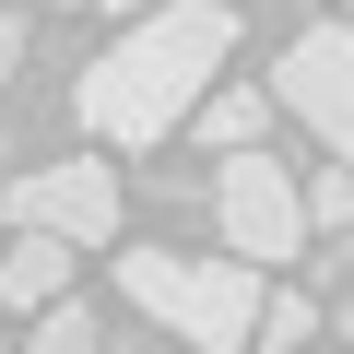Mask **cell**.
I'll list each match as a JSON object with an SVG mask.
<instances>
[{"instance_id":"cell-1","label":"cell","mask_w":354,"mask_h":354,"mask_svg":"<svg viewBox=\"0 0 354 354\" xmlns=\"http://www.w3.org/2000/svg\"><path fill=\"white\" fill-rule=\"evenodd\" d=\"M225 48H236V12H225V0H165V12H142V24H130L83 83H71V106H83L95 142L142 153V142H165L177 118L213 95Z\"/></svg>"},{"instance_id":"cell-2","label":"cell","mask_w":354,"mask_h":354,"mask_svg":"<svg viewBox=\"0 0 354 354\" xmlns=\"http://www.w3.org/2000/svg\"><path fill=\"white\" fill-rule=\"evenodd\" d=\"M118 295L153 319V330H177L189 354H248L260 342V272L248 260H177V248H130L118 260Z\"/></svg>"},{"instance_id":"cell-3","label":"cell","mask_w":354,"mask_h":354,"mask_svg":"<svg viewBox=\"0 0 354 354\" xmlns=\"http://www.w3.org/2000/svg\"><path fill=\"white\" fill-rule=\"evenodd\" d=\"M213 225H225V260H248V272L295 260V248H307L295 165H272V153H225V165H213Z\"/></svg>"},{"instance_id":"cell-4","label":"cell","mask_w":354,"mask_h":354,"mask_svg":"<svg viewBox=\"0 0 354 354\" xmlns=\"http://www.w3.org/2000/svg\"><path fill=\"white\" fill-rule=\"evenodd\" d=\"M0 225H24V236H59V248H106V236H118V165H95V153L24 165L12 189H0Z\"/></svg>"},{"instance_id":"cell-5","label":"cell","mask_w":354,"mask_h":354,"mask_svg":"<svg viewBox=\"0 0 354 354\" xmlns=\"http://www.w3.org/2000/svg\"><path fill=\"white\" fill-rule=\"evenodd\" d=\"M272 106H283V118H307V142L354 165V24H307V36H283Z\"/></svg>"},{"instance_id":"cell-6","label":"cell","mask_w":354,"mask_h":354,"mask_svg":"<svg viewBox=\"0 0 354 354\" xmlns=\"http://www.w3.org/2000/svg\"><path fill=\"white\" fill-rule=\"evenodd\" d=\"M59 295H71V248L12 225V248H0V307H24V319H36V307H59Z\"/></svg>"},{"instance_id":"cell-7","label":"cell","mask_w":354,"mask_h":354,"mask_svg":"<svg viewBox=\"0 0 354 354\" xmlns=\"http://www.w3.org/2000/svg\"><path fill=\"white\" fill-rule=\"evenodd\" d=\"M189 118H201V142H213V153H260V130H272V95H260V83H213Z\"/></svg>"},{"instance_id":"cell-8","label":"cell","mask_w":354,"mask_h":354,"mask_svg":"<svg viewBox=\"0 0 354 354\" xmlns=\"http://www.w3.org/2000/svg\"><path fill=\"white\" fill-rule=\"evenodd\" d=\"M295 201H307V236H354V165H342V153L307 165V177H295Z\"/></svg>"},{"instance_id":"cell-9","label":"cell","mask_w":354,"mask_h":354,"mask_svg":"<svg viewBox=\"0 0 354 354\" xmlns=\"http://www.w3.org/2000/svg\"><path fill=\"white\" fill-rule=\"evenodd\" d=\"M24 354H106V319L59 295V307H36V330H24Z\"/></svg>"},{"instance_id":"cell-10","label":"cell","mask_w":354,"mask_h":354,"mask_svg":"<svg viewBox=\"0 0 354 354\" xmlns=\"http://www.w3.org/2000/svg\"><path fill=\"white\" fill-rule=\"evenodd\" d=\"M319 330V295H260V354H307Z\"/></svg>"},{"instance_id":"cell-11","label":"cell","mask_w":354,"mask_h":354,"mask_svg":"<svg viewBox=\"0 0 354 354\" xmlns=\"http://www.w3.org/2000/svg\"><path fill=\"white\" fill-rule=\"evenodd\" d=\"M319 283H330V319H342V342H354V236H330V260H319Z\"/></svg>"},{"instance_id":"cell-12","label":"cell","mask_w":354,"mask_h":354,"mask_svg":"<svg viewBox=\"0 0 354 354\" xmlns=\"http://www.w3.org/2000/svg\"><path fill=\"white\" fill-rule=\"evenodd\" d=\"M106 12H130V24H142V12H165V0H106Z\"/></svg>"},{"instance_id":"cell-13","label":"cell","mask_w":354,"mask_h":354,"mask_svg":"<svg viewBox=\"0 0 354 354\" xmlns=\"http://www.w3.org/2000/svg\"><path fill=\"white\" fill-rule=\"evenodd\" d=\"M24 12H59V0H24Z\"/></svg>"},{"instance_id":"cell-14","label":"cell","mask_w":354,"mask_h":354,"mask_svg":"<svg viewBox=\"0 0 354 354\" xmlns=\"http://www.w3.org/2000/svg\"><path fill=\"white\" fill-rule=\"evenodd\" d=\"M342 12H354V0H342Z\"/></svg>"}]
</instances>
